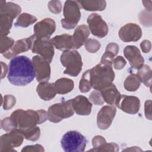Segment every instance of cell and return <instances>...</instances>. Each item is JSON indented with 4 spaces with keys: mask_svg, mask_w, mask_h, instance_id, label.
Wrapping results in <instances>:
<instances>
[{
    "mask_svg": "<svg viewBox=\"0 0 152 152\" xmlns=\"http://www.w3.org/2000/svg\"><path fill=\"white\" fill-rule=\"evenodd\" d=\"M85 49L90 53H96L100 48L101 44L96 39H87L85 43Z\"/></svg>",
    "mask_w": 152,
    "mask_h": 152,
    "instance_id": "35",
    "label": "cell"
},
{
    "mask_svg": "<svg viewBox=\"0 0 152 152\" xmlns=\"http://www.w3.org/2000/svg\"><path fill=\"white\" fill-rule=\"evenodd\" d=\"M88 29L93 35L103 38L108 33V26L102 17L96 13H93L87 18Z\"/></svg>",
    "mask_w": 152,
    "mask_h": 152,
    "instance_id": "11",
    "label": "cell"
},
{
    "mask_svg": "<svg viewBox=\"0 0 152 152\" xmlns=\"http://www.w3.org/2000/svg\"><path fill=\"white\" fill-rule=\"evenodd\" d=\"M0 13H5L11 15L15 18L21 11V7L12 2H5L4 1H0Z\"/></svg>",
    "mask_w": 152,
    "mask_h": 152,
    "instance_id": "27",
    "label": "cell"
},
{
    "mask_svg": "<svg viewBox=\"0 0 152 152\" xmlns=\"http://www.w3.org/2000/svg\"><path fill=\"white\" fill-rule=\"evenodd\" d=\"M20 132L23 134V135L26 140L30 141H37V140L39 139L40 136V128L37 126L34 128L26 129Z\"/></svg>",
    "mask_w": 152,
    "mask_h": 152,
    "instance_id": "33",
    "label": "cell"
},
{
    "mask_svg": "<svg viewBox=\"0 0 152 152\" xmlns=\"http://www.w3.org/2000/svg\"><path fill=\"white\" fill-rule=\"evenodd\" d=\"M49 11L53 14H59L62 10V4L59 1H51L48 4Z\"/></svg>",
    "mask_w": 152,
    "mask_h": 152,
    "instance_id": "39",
    "label": "cell"
},
{
    "mask_svg": "<svg viewBox=\"0 0 152 152\" xmlns=\"http://www.w3.org/2000/svg\"><path fill=\"white\" fill-rule=\"evenodd\" d=\"M74 111L78 115H88L91 112L92 103L88 99L79 95L70 100Z\"/></svg>",
    "mask_w": 152,
    "mask_h": 152,
    "instance_id": "18",
    "label": "cell"
},
{
    "mask_svg": "<svg viewBox=\"0 0 152 152\" xmlns=\"http://www.w3.org/2000/svg\"><path fill=\"white\" fill-rule=\"evenodd\" d=\"M141 83V82L137 75L131 74L126 78L124 86L125 89L128 91H135L138 89Z\"/></svg>",
    "mask_w": 152,
    "mask_h": 152,
    "instance_id": "30",
    "label": "cell"
},
{
    "mask_svg": "<svg viewBox=\"0 0 152 152\" xmlns=\"http://www.w3.org/2000/svg\"><path fill=\"white\" fill-rule=\"evenodd\" d=\"M36 91L40 98L45 101L52 99L56 94L54 83L48 81L40 83L36 88Z\"/></svg>",
    "mask_w": 152,
    "mask_h": 152,
    "instance_id": "22",
    "label": "cell"
},
{
    "mask_svg": "<svg viewBox=\"0 0 152 152\" xmlns=\"http://www.w3.org/2000/svg\"><path fill=\"white\" fill-rule=\"evenodd\" d=\"M118 52L119 46L116 43H109L106 47L105 52L102 57L101 63L104 65L112 66L114 57L117 55Z\"/></svg>",
    "mask_w": 152,
    "mask_h": 152,
    "instance_id": "24",
    "label": "cell"
},
{
    "mask_svg": "<svg viewBox=\"0 0 152 152\" xmlns=\"http://www.w3.org/2000/svg\"><path fill=\"white\" fill-rule=\"evenodd\" d=\"M118 34L123 42H137L141 37L142 30L138 25L128 23L120 28Z\"/></svg>",
    "mask_w": 152,
    "mask_h": 152,
    "instance_id": "14",
    "label": "cell"
},
{
    "mask_svg": "<svg viewBox=\"0 0 152 152\" xmlns=\"http://www.w3.org/2000/svg\"><path fill=\"white\" fill-rule=\"evenodd\" d=\"M48 119L53 123H58L62 119L74 115V110L70 100L50 106L48 110Z\"/></svg>",
    "mask_w": 152,
    "mask_h": 152,
    "instance_id": "7",
    "label": "cell"
},
{
    "mask_svg": "<svg viewBox=\"0 0 152 152\" xmlns=\"http://www.w3.org/2000/svg\"><path fill=\"white\" fill-rule=\"evenodd\" d=\"M113 66L115 69H121L124 68V67L125 66L126 62L122 56H118L113 59Z\"/></svg>",
    "mask_w": 152,
    "mask_h": 152,
    "instance_id": "40",
    "label": "cell"
},
{
    "mask_svg": "<svg viewBox=\"0 0 152 152\" xmlns=\"http://www.w3.org/2000/svg\"><path fill=\"white\" fill-rule=\"evenodd\" d=\"M10 118L15 128L22 131L45 122L48 119V113L44 110L17 109L11 113Z\"/></svg>",
    "mask_w": 152,
    "mask_h": 152,
    "instance_id": "2",
    "label": "cell"
},
{
    "mask_svg": "<svg viewBox=\"0 0 152 152\" xmlns=\"http://www.w3.org/2000/svg\"><path fill=\"white\" fill-rule=\"evenodd\" d=\"M90 35V31L87 26L82 24L78 26L74 30L72 36L75 49H79L87 40Z\"/></svg>",
    "mask_w": 152,
    "mask_h": 152,
    "instance_id": "23",
    "label": "cell"
},
{
    "mask_svg": "<svg viewBox=\"0 0 152 152\" xmlns=\"http://www.w3.org/2000/svg\"><path fill=\"white\" fill-rule=\"evenodd\" d=\"M1 128L7 132H10L15 129L10 117H7L1 121Z\"/></svg>",
    "mask_w": 152,
    "mask_h": 152,
    "instance_id": "38",
    "label": "cell"
},
{
    "mask_svg": "<svg viewBox=\"0 0 152 152\" xmlns=\"http://www.w3.org/2000/svg\"><path fill=\"white\" fill-rule=\"evenodd\" d=\"M116 113V107L112 105H106L101 108L97 116V124L99 129H107L112 122Z\"/></svg>",
    "mask_w": 152,
    "mask_h": 152,
    "instance_id": "15",
    "label": "cell"
},
{
    "mask_svg": "<svg viewBox=\"0 0 152 152\" xmlns=\"http://www.w3.org/2000/svg\"><path fill=\"white\" fill-rule=\"evenodd\" d=\"M90 73L91 87L99 91L112 84L115 78L112 66L102 63L90 69Z\"/></svg>",
    "mask_w": 152,
    "mask_h": 152,
    "instance_id": "3",
    "label": "cell"
},
{
    "mask_svg": "<svg viewBox=\"0 0 152 152\" xmlns=\"http://www.w3.org/2000/svg\"><path fill=\"white\" fill-rule=\"evenodd\" d=\"M145 115L146 118L151 120V100H147L145 102Z\"/></svg>",
    "mask_w": 152,
    "mask_h": 152,
    "instance_id": "42",
    "label": "cell"
},
{
    "mask_svg": "<svg viewBox=\"0 0 152 152\" xmlns=\"http://www.w3.org/2000/svg\"><path fill=\"white\" fill-rule=\"evenodd\" d=\"M124 54L132 68L139 69L144 65V59L139 49L136 46L132 45L126 46L124 50Z\"/></svg>",
    "mask_w": 152,
    "mask_h": 152,
    "instance_id": "17",
    "label": "cell"
},
{
    "mask_svg": "<svg viewBox=\"0 0 152 152\" xmlns=\"http://www.w3.org/2000/svg\"><path fill=\"white\" fill-rule=\"evenodd\" d=\"M2 100L3 102L2 103V104L3 109L6 110L11 109L16 103L15 97L11 94L5 95L4 97V100Z\"/></svg>",
    "mask_w": 152,
    "mask_h": 152,
    "instance_id": "37",
    "label": "cell"
},
{
    "mask_svg": "<svg viewBox=\"0 0 152 152\" xmlns=\"http://www.w3.org/2000/svg\"><path fill=\"white\" fill-rule=\"evenodd\" d=\"M87 138L77 131H69L62 137L61 144L65 152H82L87 145Z\"/></svg>",
    "mask_w": 152,
    "mask_h": 152,
    "instance_id": "4",
    "label": "cell"
},
{
    "mask_svg": "<svg viewBox=\"0 0 152 152\" xmlns=\"http://www.w3.org/2000/svg\"><path fill=\"white\" fill-rule=\"evenodd\" d=\"M137 76L140 78L141 82L143 83L147 87L151 88V69L150 66L144 65L138 70Z\"/></svg>",
    "mask_w": 152,
    "mask_h": 152,
    "instance_id": "29",
    "label": "cell"
},
{
    "mask_svg": "<svg viewBox=\"0 0 152 152\" xmlns=\"http://www.w3.org/2000/svg\"><path fill=\"white\" fill-rule=\"evenodd\" d=\"M63 14L64 18L61 21L62 27L67 30L74 28L81 18L80 6L78 2L75 1H65Z\"/></svg>",
    "mask_w": 152,
    "mask_h": 152,
    "instance_id": "6",
    "label": "cell"
},
{
    "mask_svg": "<svg viewBox=\"0 0 152 152\" xmlns=\"http://www.w3.org/2000/svg\"><path fill=\"white\" fill-rule=\"evenodd\" d=\"M24 135L18 129H14L1 136L0 151H14L13 148L20 146L24 140Z\"/></svg>",
    "mask_w": 152,
    "mask_h": 152,
    "instance_id": "8",
    "label": "cell"
},
{
    "mask_svg": "<svg viewBox=\"0 0 152 152\" xmlns=\"http://www.w3.org/2000/svg\"><path fill=\"white\" fill-rule=\"evenodd\" d=\"M56 93L64 94L71 92L74 87V81L68 78H61L54 83Z\"/></svg>",
    "mask_w": 152,
    "mask_h": 152,
    "instance_id": "26",
    "label": "cell"
},
{
    "mask_svg": "<svg viewBox=\"0 0 152 152\" xmlns=\"http://www.w3.org/2000/svg\"><path fill=\"white\" fill-rule=\"evenodd\" d=\"M56 30V23L53 20L46 18L37 23L34 26V33L36 38L50 39Z\"/></svg>",
    "mask_w": 152,
    "mask_h": 152,
    "instance_id": "13",
    "label": "cell"
},
{
    "mask_svg": "<svg viewBox=\"0 0 152 152\" xmlns=\"http://www.w3.org/2000/svg\"><path fill=\"white\" fill-rule=\"evenodd\" d=\"M31 50L33 53L38 54L49 63L52 62L54 55L53 44L52 39L36 38Z\"/></svg>",
    "mask_w": 152,
    "mask_h": 152,
    "instance_id": "9",
    "label": "cell"
},
{
    "mask_svg": "<svg viewBox=\"0 0 152 152\" xmlns=\"http://www.w3.org/2000/svg\"><path fill=\"white\" fill-rule=\"evenodd\" d=\"M100 91L105 102L113 106H118L121 94L116 88L115 84L112 83L110 86L103 88Z\"/></svg>",
    "mask_w": 152,
    "mask_h": 152,
    "instance_id": "20",
    "label": "cell"
},
{
    "mask_svg": "<svg viewBox=\"0 0 152 152\" xmlns=\"http://www.w3.org/2000/svg\"><path fill=\"white\" fill-rule=\"evenodd\" d=\"M117 107L124 112L134 115L139 111L140 100L135 96L121 95Z\"/></svg>",
    "mask_w": 152,
    "mask_h": 152,
    "instance_id": "16",
    "label": "cell"
},
{
    "mask_svg": "<svg viewBox=\"0 0 152 152\" xmlns=\"http://www.w3.org/2000/svg\"><path fill=\"white\" fill-rule=\"evenodd\" d=\"M89 100L91 103L96 105H102L104 101L100 91L93 90L89 96Z\"/></svg>",
    "mask_w": 152,
    "mask_h": 152,
    "instance_id": "36",
    "label": "cell"
},
{
    "mask_svg": "<svg viewBox=\"0 0 152 152\" xmlns=\"http://www.w3.org/2000/svg\"><path fill=\"white\" fill-rule=\"evenodd\" d=\"M2 65V74H1V78H4V77L6 75V74L8 71V68L5 64L1 62Z\"/></svg>",
    "mask_w": 152,
    "mask_h": 152,
    "instance_id": "44",
    "label": "cell"
},
{
    "mask_svg": "<svg viewBox=\"0 0 152 152\" xmlns=\"http://www.w3.org/2000/svg\"><path fill=\"white\" fill-rule=\"evenodd\" d=\"M21 151H44V148L40 144H35L24 147L21 150Z\"/></svg>",
    "mask_w": 152,
    "mask_h": 152,
    "instance_id": "41",
    "label": "cell"
},
{
    "mask_svg": "<svg viewBox=\"0 0 152 152\" xmlns=\"http://www.w3.org/2000/svg\"><path fill=\"white\" fill-rule=\"evenodd\" d=\"M36 38V36L33 34L29 37L17 40L8 51L2 54L3 56L5 58L9 59L15 57L20 53L24 52L31 49Z\"/></svg>",
    "mask_w": 152,
    "mask_h": 152,
    "instance_id": "12",
    "label": "cell"
},
{
    "mask_svg": "<svg viewBox=\"0 0 152 152\" xmlns=\"http://www.w3.org/2000/svg\"><path fill=\"white\" fill-rule=\"evenodd\" d=\"M14 19L13 17L7 14L0 13L1 36H7L10 33Z\"/></svg>",
    "mask_w": 152,
    "mask_h": 152,
    "instance_id": "28",
    "label": "cell"
},
{
    "mask_svg": "<svg viewBox=\"0 0 152 152\" xmlns=\"http://www.w3.org/2000/svg\"><path fill=\"white\" fill-rule=\"evenodd\" d=\"M93 151H118L119 150V145L114 142L107 143L104 137L100 135H96L92 139Z\"/></svg>",
    "mask_w": 152,
    "mask_h": 152,
    "instance_id": "19",
    "label": "cell"
},
{
    "mask_svg": "<svg viewBox=\"0 0 152 152\" xmlns=\"http://www.w3.org/2000/svg\"><path fill=\"white\" fill-rule=\"evenodd\" d=\"M32 62L37 81L40 83L48 81L51 73L50 63L39 55L33 56Z\"/></svg>",
    "mask_w": 152,
    "mask_h": 152,
    "instance_id": "10",
    "label": "cell"
},
{
    "mask_svg": "<svg viewBox=\"0 0 152 152\" xmlns=\"http://www.w3.org/2000/svg\"><path fill=\"white\" fill-rule=\"evenodd\" d=\"M8 80L16 86H25L30 83L35 77L32 61L26 56L13 58L8 68Z\"/></svg>",
    "mask_w": 152,
    "mask_h": 152,
    "instance_id": "1",
    "label": "cell"
},
{
    "mask_svg": "<svg viewBox=\"0 0 152 152\" xmlns=\"http://www.w3.org/2000/svg\"><path fill=\"white\" fill-rule=\"evenodd\" d=\"M91 88L90 69H88L82 75L79 84V89L81 93H84L88 92Z\"/></svg>",
    "mask_w": 152,
    "mask_h": 152,
    "instance_id": "32",
    "label": "cell"
},
{
    "mask_svg": "<svg viewBox=\"0 0 152 152\" xmlns=\"http://www.w3.org/2000/svg\"><path fill=\"white\" fill-rule=\"evenodd\" d=\"M53 46L58 50L65 51L75 49L72 36L68 34H62L55 36L52 39Z\"/></svg>",
    "mask_w": 152,
    "mask_h": 152,
    "instance_id": "21",
    "label": "cell"
},
{
    "mask_svg": "<svg viewBox=\"0 0 152 152\" xmlns=\"http://www.w3.org/2000/svg\"><path fill=\"white\" fill-rule=\"evenodd\" d=\"M140 47L144 53H148L151 50V42L149 40H144L141 43Z\"/></svg>",
    "mask_w": 152,
    "mask_h": 152,
    "instance_id": "43",
    "label": "cell"
},
{
    "mask_svg": "<svg viewBox=\"0 0 152 152\" xmlns=\"http://www.w3.org/2000/svg\"><path fill=\"white\" fill-rule=\"evenodd\" d=\"M61 62L65 68L64 73L77 77L82 69L83 62L80 54L75 50H65L61 55Z\"/></svg>",
    "mask_w": 152,
    "mask_h": 152,
    "instance_id": "5",
    "label": "cell"
},
{
    "mask_svg": "<svg viewBox=\"0 0 152 152\" xmlns=\"http://www.w3.org/2000/svg\"><path fill=\"white\" fill-rule=\"evenodd\" d=\"M37 21V18L28 13H23L17 18L14 23L16 27H27L30 25L34 23Z\"/></svg>",
    "mask_w": 152,
    "mask_h": 152,
    "instance_id": "31",
    "label": "cell"
},
{
    "mask_svg": "<svg viewBox=\"0 0 152 152\" xmlns=\"http://www.w3.org/2000/svg\"><path fill=\"white\" fill-rule=\"evenodd\" d=\"M14 44V40L9 37L1 36L0 39V52L3 54L8 51Z\"/></svg>",
    "mask_w": 152,
    "mask_h": 152,
    "instance_id": "34",
    "label": "cell"
},
{
    "mask_svg": "<svg viewBox=\"0 0 152 152\" xmlns=\"http://www.w3.org/2000/svg\"><path fill=\"white\" fill-rule=\"evenodd\" d=\"M78 3L83 9L88 11H103L106 7L105 1L99 0H81L78 1Z\"/></svg>",
    "mask_w": 152,
    "mask_h": 152,
    "instance_id": "25",
    "label": "cell"
}]
</instances>
